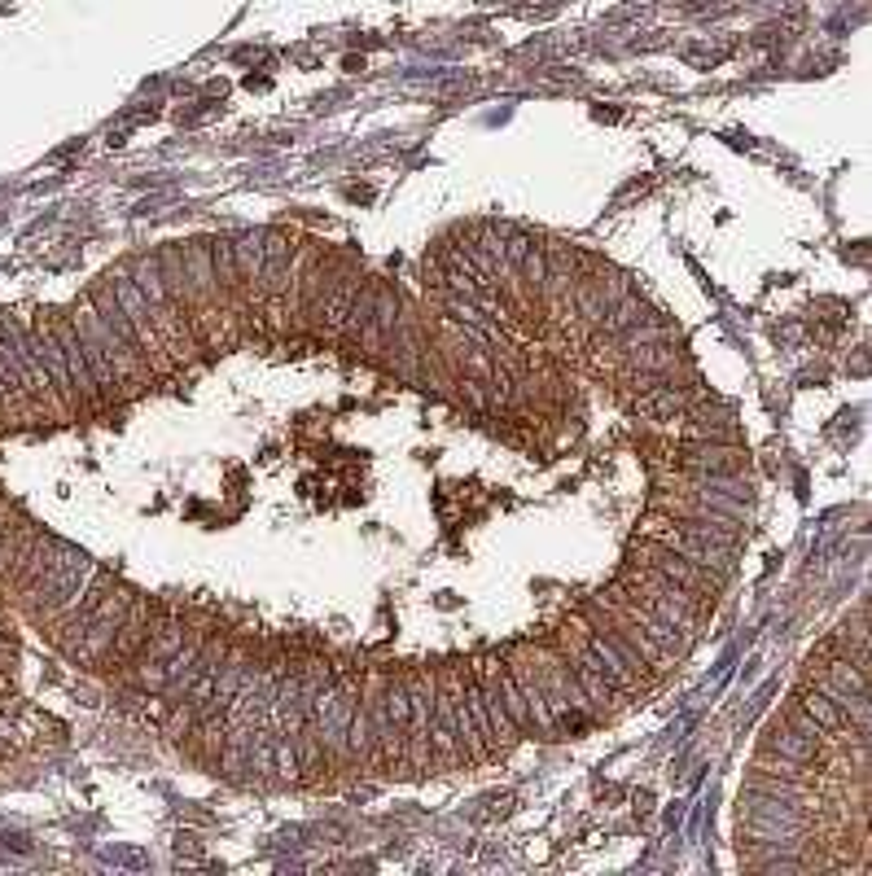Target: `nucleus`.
Instances as JSON below:
<instances>
[{
	"mask_svg": "<svg viewBox=\"0 0 872 876\" xmlns=\"http://www.w3.org/2000/svg\"><path fill=\"white\" fill-rule=\"evenodd\" d=\"M31 347H36L44 373H49L62 412H79V399H75V386H71V368H66V351H62V342H57L49 316H31Z\"/></svg>",
	"mask_w": 872,
	"mask_h": 876,
	"instance_id": "1",
	"label": "nucleus"
},
{
	"mask_svg": "<svg viewBox=\"0 0 872 876\" xmlns=\"http://www.w3.org/2000/svg\"><path fill=\"white\" fill-rule=\"evenodd\" d=\"M824 754V736H807L798 728H789L785 719H776L763 736V758H776V763H794V767H811Z\"/></svg>",
	"mask_w": 872,
	"mask_h": 876,
	"instance_id": "2",
	"label": "nucleus"
},
{
	"mask_svg": "<svg viewBox=\"0 0 872 876\" xmlns=\"http://www.w3.org/2000/svg\"><path fill=\"white\" fill-rule=\"evenodd\" d=\"M702 399L706 395H702V390H693V386L658 382V386H645V395H636V417H645V421H680L684 412H693Z\"/></svg>",
	"mask_w": 872,
	"mask_h": 876,
	"instance_id": "3",
	"label": "nucleus"
},
{
	"mask_svg": "<svg viewBox=\"0 0 872 876\" xmlns=\"http://www.w3.org/2000/svg\"><path fill=\"white\" fill-rule=\"evenodd\" d=\"M128 272H132V281L141 285V294L149 298V307H180L176 298H171L167 281H163V268H158V255H136V259L128 263Z\"/></svg>",
	"mask_w": 872,
	"mask_h": 876,
	"instance_id": "4",
	"label": "nucleus"
},
{
	"mask_svg": "<svg viewBox=\"0 0 872 876\" xmlns=\"http://www.w3.org/2000/svg\"><path fill=\"white\" fill-rule=\"evenodd\" d=\"M794 706H798L802 714H807V719L816 723V728H820L824 736H829V732H837V728H842V723H846V719H842V706H837L833 697H824L820 688H802V693L794 697Z\"/></svg>",
	"mask_w": 872,
	"mask_h": 876,
	"instance_id": "5",
	"label": "nucleus"
},
{
	"mask_svg": "<svg viewBox=\"0 0 872 876\" xmlns=\"http://www.w3.org/2000/svg\"><path fill=\"white\" fill-rule=\"evenodd\" d=\"M132 684L141 688V693H167V684H171L167 662H158V657H141V662L132 666Z\"/></svg>",
	"mask_w": 872,
	"mask_h": 876,
	"instance_id": "6",
	"label": "nucleus"
},
{
	"mask_svg": "<svg viewBox=\"0 0 872 876\" xmlns=\"http://www.w3.org/2000/svg\"><path fill=\"white\" fill-rule=\"evenodd\" d=\"M272 771H277V780H285V785H298V754H294L290 736H272Z\"/></svg>",
	"mask_w": 872,
	"mask_h": 876,
	"instance_id": "7",
	"label": "nucleus"
},
{
	"mask_svg": "<svg viewBox=\"0 0 872 876\" xmlns=\"http://www.w3.org/2000/svg\"><path fill=\"white\" fill-rule=\"evenodd\" d=\"M18 408H27V412H36V408H31V403H18V399H14V395H9V390H5V386H0V417H5V421H14V417H18Z\"/></svg>",
	"mask_w": 872,
	"mask_h": 876,
	"instance_id": "8",
	"label": "nucleus"
}]
</instances>
